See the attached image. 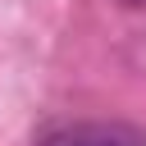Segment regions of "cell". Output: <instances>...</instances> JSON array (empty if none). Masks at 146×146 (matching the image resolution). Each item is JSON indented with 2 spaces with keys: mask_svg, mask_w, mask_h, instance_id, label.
<instances>
[{
  "mask_svg": "<svg viewBox=\"0 0 146 146\" xmlns=\"http://www.w3.org/2000/svg\"><path fill=\"white\" fill-rule=\"evenodd\" d=\"M36 146H146V137L128 123H68L46 132Z\"/></svg>",
  "mask_w": 146,
  "mask_h": 146,
  "instance_id": "cell-1",
  "label": "cell"
}]
</instances>
